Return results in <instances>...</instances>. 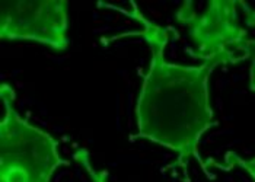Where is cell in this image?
Wrapping results in <instances>:
<instances>
[{
    "mask_svg": "<svg viewBox=\"0 0 255 182\" xmlns=\"http://www.w3.org/2000/svg\"><path fill=\"white\" fill-rule=\"evenodd\" d=\"M133 10L126 15L140 22L137 34L147 42L152 59L143 76L136 103L137 133L131 139H147L177 153L175 166L182 168L188 180V165L196 159L207 177H212L209 165L200 155L198 144L206 131L217 125L210 103L209 79L219 67L215 63L203 61L198 66H184L166 60V45L174 26H160L143 16L131 3Z\"/></svg>",
    "mask_w": 255,
    "mask_h": 182,
    "instance_id": "obj_1",
    "label": "cell"
},
{
    "mask_svg": "<svg viewBox=\"0 0 255 182\" xmlns=\"http://www.w3.org/2000/svg\"><path fill=\"white\" fill-rule=\"evenodd\" d=\"M4 114L0 121V182H51L53 174L66 166L59 143L29 124L15 109V91L3 83Z\"/></svg>",
    "mask_w": 255,
    "mask_h": 182,
    "instance_id": "obj_2",
    "label": "cell"
},
{
    "mask_svg": "<svg viewBox=\"0 0 255 182\" xmlns=\"http://www.w3.org/2000/svg\"><path fill=\"white\" fill-rule=\"evenodd\" d=\"M244 1L212 0L203 12H196L193 1H185L175 18L188 26L193 41L191 56L217 66L238 64L251 57V38L239 18Z\"/></svg>",
    "mask_w": 255,
    "mask_h": 182,
    "instance_id": "obj_3",
    "label": "cell"
},
{
    "mask_svg": "<svg viewBox=\"0 0 255 182\" xmlns=\"http://www.w3.org/2000/svg\"><path fill=\"white\" fill-rule=\"evenodd\" d=\"M69 3L64 0H22L0 3V37L29 40L57 51L69 47Z\"/></svg>",
    "mask_w": 255,
    "mask_h": 182,
    "instance_id": "obj_4",
    "label": "cell"
},
{
    "mask_svg": "<svg viewBox=\"0 0 255 182\" xmlns=\"http://www.w3.org/2000/svg\"><path fill=\"white\" fill-rule=\"evenodd\" d=\"M209 166H213V168H219V169H223V171H231L232 168H241L244 169L255 182V158L251 159H244L241 158L239 155H236L235 152H228L225 155V162L223 165H220L216 162L215 159H209L207 161Z\"/></svg>",
    "mask_w": 255,
    "mask_h": 182,
    "instance_id": "obj_5",
    "label": "cell"
},
{
    "mask_svg": "<svg viewBox=\"0 0 255 182\" xmlns=\"http://www.w3.org/2000/svg\"><path fill=\"white\" fill-rule=\"evenodd\" d=\"M75 159L78 161L85 171L88 172V175L91 177V180L94 182H108L107 180V172H102V171H97L94 168V165L91 162V158H89V153L86 149H78L76 153H75Z\"/></svg>",
    "mask_w": 255,
    "mask_h": 182,
    "instance_id": "obj_6",
    "label": "cell"
},
{
    "mask_svg": "<svg viewBox=\"0 0 255 182\" xmlns=\"http://www.w3.org/2000/svg\"><path fill=\"white\" fill-rule=\"evenodd\" d=\"M251 66H250V88L255 91V40H251Z\"/></svg>",
    "mask_w": 255,
    "mask_h": 182,
    "instance_id": "obj_7",
    "label": "cell"
}]
</instances>
